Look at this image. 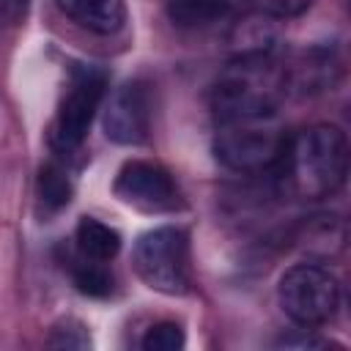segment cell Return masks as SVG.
<instances>
[{"label":"cell","mask_w":351,"mask_h":351,"mask_svg":"<svg viewBox=\"0 0 351 351\" xmlns=\"http://www.w3.org/2000/svg\"><path fill=\"white\" fill-rule=\"evenodd\" d=\"M280 189L293 200H324L335 195L348 173V140L335 123H315L285 137L277 159Z\"/></svg>","instance_id":"cell-1"},{"label":"cell","mask_w":351,"mask_h":351,"mask_svg":"<svg viewBox=\"0 0 351 351\" xmlns=\"http://www.w3.org/2000/svg\"><path fill=\"white\" fill-rule=\"evenodd\" d=\"M285 93V66H280L271 52L236 55L211 88V110L217 121L271 115Z\"/></svg>","instance_id":"cell-2"},{"label":"cell","mask_w":351,"mask_h":351,"mask_svg":"<svg viewBox=\"0 0 351 351\" xmlns=\"http://www.w3.org/2000/svg\"><path fill=\"white\" fill-rule=\"evenodd\" d=\"M282 145H285V129L277 112L217 121L214 154L230 170L258 173L274 167L282 154Z\"/></svg>","instance_id":"cell-3"},{"label":"cell","mask_w":351,"mask_h":351,"mask_svg":"<svg viewBox=\"0 0 351 351\" xmlns=\"http://www.w3.org/2000/svg\"><path fill=\"white\" fill-rule=\"evenodd\" d=\"M132 266L137 277L170 296H181L192 285V266H189V239L181 228L165 225L143 233L132 252Z\"/></svg>","instance_id":"cell-4"},{"label":"cell","mask_w":351,"mask_h":351,"mask_svg":"<svg viewBox=\"0 0 351 351\" xmlns=\"http://www.w3.org/2000/svg\"><path fill=\"white\" fill-rule=\"evenodd\" d=\"M104 93H107V71L101 66L93 63L71 66L52 123V145L60 154H71L82 145Z\"/></svg>","instance_id":"cell-5"},{"label":"cell","mask_w":351,"mask_h":351,"mask_svg":"<svg viewBox=\"0 0 351 351\" xmlns=\"http://www.w3.org/2000/svg\"><path fill=\"white\" fill-rule=\"evenodd\" d=\"M277 299L293 324L310 329L335 318L340 304V285L329 269L318 263H296L280 277Z\"/></svg>","instance_id":"cell-6"},{"label":"cell","mask_w":351,"mask_h":351,"mask_svg":"<svg viewBox=\"0 0 351 351\" xmlns=\"http://www.w3.org/2000/svg\"><path fill=\"white\" fill-rule=\"evenodd\" d=\"M112 189L126 206L140 208L145 214L173 211L181 206V192H178L173 176L165 167H159L154 162H143V159L126 162L118 170Z\"/></svg>","instance_id":"cell-7"},{"label":"cell","mask_w":351,"mask_h":351,"mask_svg":"<svg viewBox=\"0 0 351 351\" xmlns=\"http://www.w3.org/2000/svg\"><path fill=\"white\" fill-rule=\"evenodd\" d=\"M151 118H154L151 88L143 80H132L112 93L104 110V134L121 145H140L151 134Z\"/></svg>","instance_id":"cell-8"},{"label":"cell","mask_w":351,"mask_h":351,"mask_svg":"<svg viewBox=\"0 0 351 351\" xmlns=\"http://www.w3.org/2000/svg\"><path fill=\"white\" fill-rule=\"evenodd\" d=\"M340 74V60L332 47H313L304 49L291 66H285L288 90L299 93H318L335 85Z\"/></svg>","instance_id":"cell-9"},{"label":"cell","mask_w":351,"mask_h":351,"mask_svg":"<svg viewBox=\"0 0 351 351\" xmlns=\"http://www.w3.org/2000/svg\"><path fill=\"white\" fill-rule=\"evenodd\" d=\"M55 3L71 22L99 36L118 33L126 22L123 0H55Z\"/></svg>","instance_id":"cell-10"},{"label":"cell","mask_w":351,"mask_h":351,"mask_svg":"<svg viewBox=\"0 0 351 351\" xmlns=\"http://www.w3.org/2000/svg\"><path fill=\"white\" fill-rule=\"evenodd\" d=\"M74 241H77V252L82 258H90V261H112L121 250V236L118 230H112L110 225L93 219V217H82L77 222V230H74Z\"/></svg>","instance_id":"cell-11"},{"label":"cell","mask_w":351,"mask_h":351,"mask_svg":"<svg viewBox=\"0 0 351 351\" xmlns=\"http://www.w3.org/2000/svg\"><path fill=\"white\" fill-rule=\"evenodd\" d=\"M165 11L178 27H208L230 14L225 0H167Z\"/></svg>","instance_id":"cell-12"},{"label":"cell","mask_w":351,"mask_h":351,"mask_svg":"<svg viewBox=\"0 0 351 351\" xmlns=\"http://www.w3.org/2000/svg\"><path fill=\"white\" fill-rule=\"evenodd\" d=\"M343 239H346V230H343L340 217H335V214L310 217L302 225V236H299V241H304L302 247L315 252V255H321V258L335 255L343 247Z\"/></svg>","instance_id":"cell-13"},{"label":"cell","mask_w":351,"mask_h":351,"mask_svg":"<svg viewBox=\"0 0 351 351\" xmlns=\"http://www.w3.org/2000/svg\"><path fill=\"white\" fill-rule=\"evenodd\" d=\"M36 189H38V200L49 211H58L71 200V181H69L66 170L60 165H55V162H49V165H44L38 170Z\"/></svg>","instance_id":"cell-14"},{"label":"cell","mask_w":351,"mask_h":351,"mask_svg":"<svg viewBox=\"0 0 351 351\" xmlns=\"http://www.w3.org/2000/svg\"><path fill=\"white\" fill-rule=\"evenodd\" d=\"M71 277L74 285L88 296H107L112 291V274L104 269L101 261H90L80 255V261H74L71 266Z\"/></svg>","instance_id":"cell-15"},{"label":"cell","mask_w":351,"mask_h":351,"mask_svg":"<svg viewBox=\"0 0 351 351\" xmlns=\"http://www.w3.org/2000/svg\"><path fill=\"white\" fill-rule=\"evenodd\" d=\"M186 343L184 329L173 321H162L156 326H151L143 337V348L145 351H181Z\"/></svg>","instance_id":"cell-16"},{"label":"cell","mask_w":351,"mask_h":351,"mask_svg":"<svg viewBox=\"0 0 351 351\" xmlns=\"http://www.w3.org/2000/svg\"><path fill=\"white\" fill-rule=\"evenodd\" d=\"M47 346H49V348H88V346H90V337H88V329H85L80 321L66 318V321H60V324L52 329Z\"/></svg>","instance_id":"cell-17"},{"label":"cell","mask_w":351,"mask_h":351,"mask_svg":"<svg viewBox=\"0 0 351 351\" xmlns=\"http://www.w3.org/2000/svg\"><path fill=\"white\" fill-rule=\"evenodd\" d=\"M313 5V0H261V8L269 16L277 19H288V16H299Z\"/></svg>","instance_id":"cell-18"},{"label":"cell","mask_w":351,"mask_h":351,"mask_svg":"<svg viewBox=\"0 0 351 351\" xmlns=\"http://www.w3.org/2000/svg\"><path fill=\"white\" fill-rule=\"evenodd\" d=\"M25 5H27V0H0V33H3V27H11L22 19Z\"/></svg>","instance_id":"cell-19"},{"label":"cell","mask_w":351,"mask_h":351,"mask_svg":"<svg viewBox=\"0 0 351 351\" xmlns=\"http://www.w3.org/2000/svg\"><path fill=\"white\" fill-rule=\"evenodd\" d=\"M280 346H302V348H318V346H326V340H318V337H282Z\"/></svg>","instance_id":"cell-20"},{"label":"cell","mask_w":351,"mask_h":351,"mask_svg":"<svg viewBox=\"0 0 351 351\" xmlns=\"http://www.w3.org/2000/svg\"><path fill=\"white\" fill-rule=\"evenodd\" d=\"M225 3H228V5H230V11H233V8H239V5H244L247 0H225Z\"/></svg>","instance_id":"cell-21"}]
</instances>
